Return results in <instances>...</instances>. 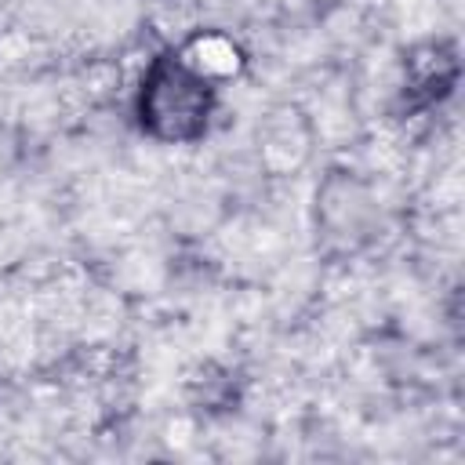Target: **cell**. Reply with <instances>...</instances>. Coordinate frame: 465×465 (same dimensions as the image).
I'll use <instances>...</instances> for the list:
<instances>
[{"instance_id": "cell-2", "label": "cell", "mask_w": 465, "mask_h": 465, "mask_svg": "<svg viewBox=\"0 0 465 465\" xmlns=\"http://www.w3.org/2000/svg\"><path fill=\"white\" fill-rule=\"evenodd\" d=\"M458 80H461V51L450 36H429L411 44L400 62V87H396L400 120L440 109L458 91Z\"/></svg>"}, {"instance_id": "cell-1", "label": "cell", "mask_w": 465, "mask_h": 465, "mask_svg": "<svg viewBox=\"0 0 465 465\" xmlns=\"http://www.w3.org/2000/svg\"><path fill=\"white\" fill-rule=\"evenodd\" d=\"M218 80L200 73L182 47H160L134 91V124L156 145H196L218 116Z\"/></svg>"}]
</instances>
